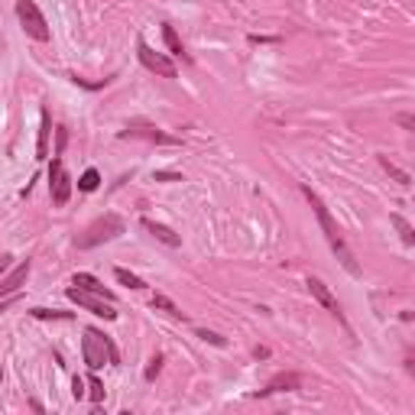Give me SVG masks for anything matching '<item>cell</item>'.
I'll use <instances>...</instances> for the list:
<instances>
[{"label":"cell","instance_id":"6da1fadb","mask_svg":"<svg viewBox=\"0 0 415 415\" xmlns=\"http://www.w3.org/2000/svg\"><path fill=\"white\" fill-rule=\"evenodd\" d=\"M302 191H305V198H308V204H312V211H315V218H318V224H321V231H325V237H328V243H331V250L337 253V260H341V266L350 273V276H360V266H357V256L350 253V247H347V241H344V233H341V227L335 224V218H331V211H328V204L321 201L318 195H315L308 185H302Z\"/></svg>","mask_w":415,"mask_h":415},{"label":"cell","instance_id":"7a4b0ae2","mask_svg":"<svg viewBox=\"0 0 415 415\" xmlns=\"http://www.w3.org/2000/svg\"><path fill=\"white\" fill-rule=\"evenodd\" d=\"M81 357H85L88 370H101L104 364H117V350L101 331L85 328V341H81Z\"/></svg>","mask_w":415,"mask_h":415},{"label":"cell","instance_id":"3957f363","mask_svg":"<svg viewBox=\"0 0 415 415\" xmlns=\"http://www.w3.org/2000/svg\"><path fill=\"white\" fill-rule=\"evenodd\" d=\"M120 233H124V221L117 218V214H104V218H98L95 224H88L85 233H78L75 247L91 250V247H98V243H107V241H114V237H120Z\"/></svg>","mask_w":415,"mask_h":415},{"label":"cell","instance_id":"277c9868","mask_svg":"<svg viewBox=\"0 0 415 415\" xmlns=\"http://www.w3.org/2000/svg\"><path fill=\"white\" fill-rule=\"evenodd\" d=\"M16 16H20V26L29 39H36V43H49L52 39V29L46 23L43 10L36 7V0H16Z\"/></svg>","mask_w":415,"mask_h":415},{"label":"cell","instance_id":"5b68a950","mask_svg":"<svg viewBox=\"0 0 415 415\" xmlns=\"http://www.w3.org/2000/svg\"><path fill=\"white\" fill-rule=\"evenodd\" d=\"M68 299H72L75 305L88 308V312H91V315H98V318H107V321H114V318H117L114 302H110V299H104V295H98V292H91V289H81V285H72V289H68Z\"/></svg>","mask_w":415,"mask_h":415},{"label":"cell","instance_id":"8992f818","mask_svg":"<svg viewBox=\"0 0 415 415\" xmlns=\"http://www.w3.org/2000/svg\"><path fill=\"white\" fill-rule=\"evenodd\" d=\"M137 56H140V62H143V65L149 68V72L159 75V78H175V75H179V68H175L172 58H166L162 52H156L153 46L143 43V39L137 43Z\"/></svg>","mask_w":415,"mask_h":415},{"label":"cell","instance_id":"52a82bcc","mask_svg":"<svg viewBox=\"0 0 415 415\" xmlns=\"http://www.w3.org/2000/svg\"><path fill=\"white\" fill-rule=\"evenodd\" d=\"M49 195H52V204H58V208L68 204V198H72V179H68L62 159H56L49 169Z\"/></svg>","mask_w":415,"mask_h":415},{"label":"cell","instance_id":"ba28073f","mask_svg":"<svg viewBox=\"0 0 415 415\" xmlns=\"http://www.w3.org/2000/svg\"><path fill=\"white\" fill-rule=\"evenodd\" d=\"M308 292H312V295H315V302H318L321 308H328V312L335 315L337 321H341L344 328H347V321H344V312H341V305H337L335 292L328 289V283H325V279H318V276H308Z\"/></svg>","mask_w":415,"mask_h":415},{"label":"cell","instance_id":"9c48e42d","mask_svg":"<svg viewBox=\"0 0 415 415\" xmlns=\"http://www.w3.org/2000/svg\"><path fill=\"white\" fill-rule=\"evenodd\" d=\"M302 387L299 373H276V377L266 383V389H260V396H273V393H292V389Z\"/></svg>","mask_w":415,"mask_h":415},{"label":"cell","instance_id":"30bf717a","mask_svg":"<svg viewBox=\"0 0 415 415\" xmlns=\"http://www.w3.org/2000/svg\"><path fill=\"white\" fill-rule=\"evenodd\" d=\"M26 276H29V260H23L14 273H7V276H4V283H0V295H4V299H10V295H14V292L26 283Z\"/></svg>","mask_w":415,"mask_h":415},{"label":"cell","instance_id":"8fae6325","mask_svg":"<svg viewBox=\"0 0 415 415\" xmlns=\"http://www.w3.org/2000/svg\"><path fill=\"white\" fill-rule=\"evenodd\" d=\"M143 231H149L156 241L166 243V247H179V243H182V237H179L175 231H169L166 224H156V221H149V218H143Z\"/></svg>","mask_w":415,"mask_h":415},{"label":"cell","instance_id":"7c38bea8","mask_svg":"<svg viewBox=\"0 0 415 415\" xmlns=\"http://www.w3.org/2000/svg\"><path fill=\"white\" fill-rule=\"evenodd\" d=\"M43 127H39V143H36V159H46L49 156V133H52V117H49V110L43 107Z\"/></svg>","mask_w":415,"mask_h":415},{"label":"cell","instance_id":"4fadbf2b","mask_svg":"<svg viewBox=\"0 0 415 415\" xmlns=\"http://www.w3.org/2000/svg\"><path fill=\"white\" fill-rule=\"evenodd\" d=\"M72 285H81V289H91V292H98V295H104V299H110V302H114V292H107V289H104V285L98 283V279L91 276V273H75V276H72Z\"/></svg>","mask_w":415,"mask_h":415},{"label":"cell","instance_id":"5bb4252c","mask_svg":"<svg viewBox=\"0 0 415 415\" xmlns=\"http://www.w3.org/2000/svg\"><path fill=\"white\" fill-rule=\"evenodd\" d=\"M124 137H146V140H156V143H179L175 137H169V133H159L156 127H130Z\"/></svg>","mask_w":415,"mask_h":415},{"label":"cell","instance_id":"9a60e30c","mask_svg":"<svg viewBox=\"0 0 415 415\" xmlns=\"http://www.w3.org/2000/svg\"><path fill=\"white\" fill-rule=\"evenodd\" d=\"M162 39H166V46H169V52L172 56H182V58H189V52H185V46H182V39H179V33H175L172 26H162Z\"/></svg>","mask_w":415,"mask_h":415},{"label":"cell","instance_id":"2e32d148","mask_svg":"<svg viewBox=\"0 0 415 415\" xmlns=\"http://www.w3.org/2000/svg\"><path fill=\"white\" fill-rule=\"evenodd\" d=\"M393 224H396V231L402 233V243H406V247H415V233H412V227H409V221L402 218V214H393Z\"/></svg>","mask_w":415,"mask_h":415},{"label":"cell","instance_id":"e0dca14e","mask_svg":"<svg viewBox=\"0 0 415 415\" xmlns=\"http://www.w3.org/2000/svg\"><path fill=\"white\" fill-rule=\"evenodd\" d=\"M98 185H101V175H98L95 169H88V172L78 179V189H81V191H95Z\"/></svg>","mask_w":415,"mask_h":415},{"label":"cell","instance_id":"ac0fdd59","mask_svg":"<svg viewBox=\"0 0 415 415\" xmlns=\"http://www.w3.org/2000/svg\"><path fill=\"white\" fill-rule=\"evenodd\" d=\"M114 276H117V283H124V285H130V289H146V283L140 276H133V273H127V270H114Z\"/></svg>","mask_w":415,"mask_h":415},{"label":"cell","instance_id":"d6986e66","mask_svg":"<svg viewBox=\"0 0 415 415\" xmlns=\"http://www.w3.org/2000/svg\"><path fill=\"white\" fill-rule=\"evenodd\" d=\"M153 308H162V312H166V315H172V318H182V321H185V315L179 312V308H175L172 302L166 299V295H153Z\"/></svg>","mask_w":415,"mask_h":415},{"label":"cell","instance_id":"ffe728a7","mask_svg":"<svg viewBox=\"0 0 415 415\" xmlns=\"http://www.w3.org/2000/svg\"><path fill=\"white\" fill-rule=\"evenodd\" d=\"M88 396H91L95 402H101V399H104V387H101V379H98V377L88 379Z\"/></svg>","mask_w":415,"mask_h":415},{"label":"cell","instance_id":"44dd1931","mask_svg":"<svg viewBox=\"0 0 415 415\" xmlns=\"http://www.w3.org/2000/svg\"><path fill=\"white\" fill-rule=\"evenodd\" d=\"M379 162H383V169H387L389 175H396V179H399V185H409V175H406V172H399V169H396L393 162L387 159V156H379Z\"/></svg>","mask_w":415,"mask_h":415},{"label":"cell","instance_id":"7402d4cb","mask_svg":"<svg viewBox=\"0 0 415 415\" xmlns=\"http://www.w3.org/2000/svg\"><path fill=\"white\" fill-rule=\"evenodd\" d=\"M33 318H72V315L68 312H49V308H33Z\"/></svg>","mask_w":415,"mask_h":415},{"label":"cell","instance_id":"603a6c76","mask_svg":"<svg viewBox=\"0 0 415 415\" xmlns=\"http://www.w3.org/2000/svg\"><path fill=\"white\" fill-rule=\"evenodd\" d=\"M159 364H162V357H159V354H156V357L149 360V367H146V379H153L156 373H159Z\"/></svg>","mask_w":415,"mask_h":415},{"label":"cell","instance_id":"cb8c5ba5","mask_svg":"<svg viewBox=\"0 0 415 415\" xmlns=\"http://www.w3.org/2000/svg\"><path fill=\"white\" fill-rule=\"evenodd\" d=\"M396 120H399V127H406V130L415 133V114H399Z\"/></svg>","mask_w":415,"mask_h":415},{"label":"cell","instance_id":"d4e9b609","mask_svg":"<svg viewBox=\"0 0 415 415\" xmlns=\"http://www.w3.org/2000/svg\"><path fill=\"white\" fill-rule=\"evenodd\" d=\"M198 337H204V341H211V344H218V347H224V337L211 335V331H198Z\"/></svg>","mask_w":415,"mask_h":415},{"label":"cell","instance_id":"484cf974","mask_svg":"<svg viewBox=\"0 0 415 415\" xmlns=\"http://www.w3.org/2000/svg\"><path fill=\"white\" fill-rule=\"evenodd\" d=\"M72 387H75V389H72V393H75V399H81V396H85V383H81V379L75 377V383H72Z\"/></svg>","mask_w":415,"mask_h":415},{"label":"cell","instance_id":"4316f807","mask_svg":"<svg viewBox=\"0 0 415 415\" xmlns=\"http://www.w3.org/2000/svg\"><path fill=\"white\" fill-rule=\"evenodd\" d=\"M409 370L415 373V350H412V354H409Z\"/></svg>","mask_w":415,"mask_h":415}]
</instances>
